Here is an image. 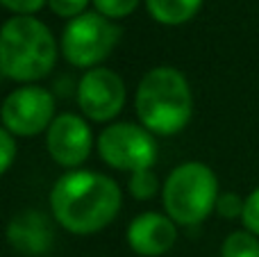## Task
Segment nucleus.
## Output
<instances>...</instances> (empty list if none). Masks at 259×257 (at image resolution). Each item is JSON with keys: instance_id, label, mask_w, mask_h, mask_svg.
<instances>
[{"instance_id": "nucleus-20", "label": "nucleus", "mask_w": 259, "mask_h": 257, "mask_svg": "<svg viewBox=\"0 0 259 257\" xmlns=\"http://www.w3.org/2000/svg\"><path fill=\"white\" fill-rule=\"evenodd\" d=\"M9 12H14L16 16H32L34 12H39L48 0H0Z\"/></svg>"}, {"instance_id": "nucleus-3", "label": "nucleus", "mask_w": 259, "mask_h": 257, "mask_svg": "<svg viewBox=\"0 0 259 257\" xmlns=\"http://www.w3.org/2000/svg\"><path fill=\"white\" fill-rule=\"evenodd\" d=\"M57 62V44L46 23L34 16H14L0 32V71L7 80L36 82Z\"/></svg>"}, {"instance_id": "nucleus-13", "label": "nucleus", "mask_w": 259, "mask_h": 257, "mask_svg": "<svg viewBox=\"0 0 259 257\" xmlns=\"http://www.w3.org/2000/svg\"><path fill=\"white\" fill-rule=\"evenodd\" d=\"M221 257H259V239L248 230L230 232L223 241Z\"/></svg>"}, {"instance_id": "nucleus-15", "label": "nucleus", "mask_w": 259, "mask_h": 257, "mask_svg": "<svg viewBox=\"0 0 259 257\" xmlns=\"http://www.w3.org/2000/svg\"><path fill=\"white\" fill-rule=\"evenodd\" d=\"M98 14L107 18H123L137 9L139 0H94Z\"/></svg>"}, {"instance_id": "nucleus-9", "label": "nucleus", "mask_w": 259, "mask_h": 257, "mask_svg": "<svg viewBox=\"0 0 259 257\" xmlns=\"http://www.w3.org/2000/svg\"><path fill=\"white\" fill-rule=\"evenodd\" d=\"M48 153L59 166L75 171L80 164L87 162L94 146V135L84 118L77 114H59L46 135Z\"/></svg>"}, {"instance_id": "nucleus-8", "label": "nucleus", "mask_w": 259, "mask_h": 257, "mask_svg": "<svg viewBox=\"0 0 259 257\" xmlns=\"http://www.w3.org/2000/svg\"><path fill=\"white\" fill-rule=\"evenodd\" d=\"M77 105L91 121H112L125 105V82L109 68H89L77 84Z\"/></svg>"}, {"instance_id": "nucleus-12", "label": "nucleus", "mask_w": 259, "mask_h": 257, "mask_svg": "<svg viewBox=\"0 0 259 257\" xmlns=\"http://www.w3.org/2000/svg\"><path fill=\"white\" fill-rule=\"evenodd\" d=\"M148 12L161 25H182L202 7V0H146Z\"/></svg>"}, {"instance_id": "nucleus-1", "label": "nucleus", "mask_w": 259, "mask_h": 257, "mask_svg": "<svg viewBox=\"0 0 259 257\" xmlns=\"http://www.w3.org/2000/svg\"><path fill=\"white\" fill-rule=\"evenodd\" d=\"M53 217L73 235H94L116 219L121 189L98 171H68L50 191Z\"/></svg>"}, {"instance_id": "nucleus-7", "label": "nucleus", "mask_w": 259, "mask_h": 257, "mask_svg": "<svg viewBox=\"0 0 259 257\" xmlns=\"http://www.w3.org/2000/svg\"><path fill=\"white\" fill-rule=\"evenodd\" d=\"M55 121V98L44 87L27 84L12 91L3 103V127L14 137H34Z\"/></svg>"}, {"instance_id": "nucleus-19", "label": "nucleus", "mask_w": 259, "mask_h": 257, "mask_svg": "<svg viewBox=\"0 0 259 257\" xmlns=\"http://www.w3.org/2000/svg\"><path fill=\"white\" fill-rule=\"evenodd\" d=\"M0 150H3V164H0V173H7L16 157V141L9 130H0Z\"/></svg>"}, {"instance_id": "nucleus-14", "label": "nucleus", "mask_w": 259, "mask_h": 257, "mask_svg": "<svg viewBox=\"0 0 259 257\" xmlns=\"http://www.w3.org/2000/svg\"><path fill=\"white\" fill-rule=\"evenodd\" d=\"M159 189V178L152 168H141L130 176V194L137 200H148Z\"/></svg>"}, {"instance_id": "nucleus-5", "label": "nucleus", "mask_w": 259, "mask_h": 257, "mask_svg": "<svg viewBox=\"0 0 259 257\" xmlns=\"http://www.w3.org/2000/svg\"><path fill=\"white\" fill-rule=\"evenodd\" d=\"M121 39V27L98 12H84L71 18L62 34V53L68 64L77 68H94Z\"/></svg>"}, {"instance_id": "nucleus-2", "label": "nucleus", "mask_w": 259, "mask_h": 257, "mask_svg": "<svg viewBox=\"0 0 259 257\" xmlns=\"http://www.w3.org/2000/svg\"><path fill=\"white\" fill-rule=\"evenodd\" d=\"M134 107L141 125L152 135H178L193 112L191 87L178 68L155 66L139 82Z\"/></svg>"}, {"instance_id": "nucleus-17", "label": "nucleus", "mask_w": 259, "mask_h": 257, "mask_svg": "<svg viewBox=\"0 0 259 257\" xmlns=\"http://www.w3.org/2000/svg\"><path fill=\"white\" fill-rule=\"evenodd\" d=\"M50 9L62 18H77L84 14L89 0H48Z\"/></svg>"}, {"instance_id": "nucleus-4", "label": "nucleus", "mask_w": 259, "mask_h": 257, "mask_svg": "<svg viewBox=\"0 0 259 257\" xmlns=\"http://www.w3.org/2000/svg\"><path fill=\"white\" fill-rule=\"evenodd\" d=\"M216 173L202 162H184L164 182V209L178 226L202 223L219 203Z\"/></svg>"}, {"instance_id": "nucleus-16", "label": "nucleus", "mask_w": 259, "mask_h": 257, "mask_svg": "<svg viewBox=\"0 0 259 257\" xmlns=\"http://www.w3.org/2000/svg\"><path fill=\"white\" fill-rule=\"evenodd\" d=\"M241 221H243V226H246L248 232H252L255 237H259V187L248 194V198H243Z\"/></svg>"}, {"instance_id": "nucleus-11", "label": "nucleus", "mask_w": 259, "mask_h": 257, "mask_svg": "<svg viewBox=\"0 0 259 257\" xmlns=\"http://www.w3.org/2000/svg\"><path fill=\"white\" fill-rule=\"evenodd\" d=\"M7 239L16 253L25 257H39L46 255L53 248L55 232L53 223L44 212L36 209H25L16 214L7 226Z\"/></svg>"}, {"instance_id": "nucleus-10", "label": "nucleus", "mask_w": 259, "mask_h": 257, "mask_svg": "<svg viewBox=\"0 0 259 257\" xmlns=\"http://www.w3.org/2000/svg\"><path fill=\"white\" fill-rule=\"evenodd\" d=\"M178 239V223L168 214L143 212L127 226V244L137 255L159 257L168 253Z\"/></svg>"}, {"instance_id": "nucleus-6", "label": "nucleus", "mask_w": 259, "mask_h": 257, "mask_svg": "<svg viewBox=\"0 0 259 257\" xmlns=\"http://www.w3.org/2000/svg\"><path fill=\"white\" fill-rule=\"evenodd\" d=\"M98 153L112 168L134 173L141 168H152L157 162V141L143 125L114 123L100 132Z\"/></svg>"}, {"instance_id": "nucleus-18", "label": "nucleus", "mask_w": 259, "mask_h": 257, "mask_svg": "<svg viewBox=\"0 0 259 257\" xmlns=\"http://www.w3.org/2000/svg\"><path fill=\"white\" fill-rule=\"evenodd\" d=\"M216 212L223 219H237L243 214V200L239 198L237 194H221L219 203H216Z\"/></svg>"}]
</instances>
